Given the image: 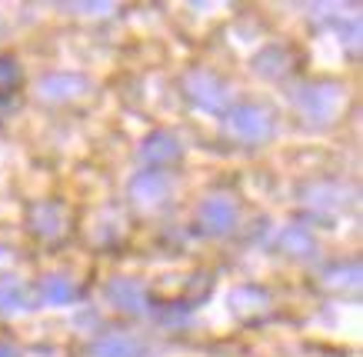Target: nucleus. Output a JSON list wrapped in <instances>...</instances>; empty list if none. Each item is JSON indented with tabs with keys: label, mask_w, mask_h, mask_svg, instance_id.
Segmentation results:
<instances>
[{
	"label": "nucleus",
	"mask_w": 363,
	"mask_h": 357,
	"mask_svg": "<svg viewBox=\"0 0 363 357\" xmlns=\"http://www.w3.org/2000/svg\"><path fill=\"white\" fill-rule=\"evenodd\" d=\"M40 301L54 304V307L74 304L77 301V284H74V280H67V278H60V274H50V278H44V284H40Z\"/></svg>",
	"instance_id": "nucleus-10"
},
{
	"label": "nucleus",
	"mask_w": 363,
	"mask_h": 357,
	"mask_svg": "<svg viewBox=\"0 0 363 357\" xmlns=\"http://www.w3.org/2000/svg\"><path fill=\"white\" fill-rule=\"evenodd\" d=\"M23 307H30V290L23 284L21 278H0V311H23Z\"/></svg>",
	"instance_id": "nucleus-12"
},
{
	"label": "nucleus",
	"mask_w": 363,
	"mask_h": 357,
	"mask_svg": "<svg viewBox=\"0 0 363 357\" xmlns=\"http://www.w3.org/2000/svg\"><path fill=\"white\" fill-rule=\"evenodd\" d=\"M184 90H187L190 101L207 114H220L227 107V87L210 70H190L184 77Z\"/></svg>",
	"instance_id": "nucleus-3"
},
{
	"label": "nucleus",
	"mask_w": 363,
	"mask_h": 357,
	"mask_svg": "<svg viewBox=\"0 0 363 357\" xmlns=\"http://www.w3.org/2000/svg\"><path fill=\"white\" fill-rule=\"evenodd\" d=\"M227 127L233 137H240L247 144H260L267 137H274V114L267 107H257V104H240L230 111Z\"/></svg>",
	"instance_id": "nucleus-1"
},
{
	"label": "nucleus",
	"mask_w": 363,
	"mask_h": 357,
	"mask_svg": "<svg viewBox=\"0 0 363 357\" xmlns=\"http://www.w3.org/2000/svg\"><path fill=\"white\" fill-rule=\"evenodd\" d=\"M280 247H284L286 254H294V257H307L310 251H313V237H310L307 227L290 224L284 234H280Z\"/></svg>",
	"instance_id": "nucleus-13"
},
{
	"label": "nucleus",
	"mask_w": 363,
	"mask_h": 357,
	"mask_svg": "<svg viewBox=\"0 0 363 357\" xmlns=\"http://www.w3.org/2000/svg\"><path fill=\"white\" fill-rule=\"evenodd\" d=\"M130 197L140 207H160L170 197V180L160 170H143L130 180Z\"/></svg>",
	"instance_id": "nucleus-7"
},
{
	"label": "nucleus",
	"mask_w": 363,
	"mask_h": 357,
	"mask_svg": "<svg viewBox=\"0 0 363 357\" xmlns=\"http://www.w3.org/2000/svg\"><path fill=\"white\" fill-rule=\"evenodd\" d=\"M140 157L147 160V164H154V167H164V164H170V160H177V157H180V144H177L170 134L157 131V134L143 137Z\"/></svg>",
	"instance_id": "nucleus-8"
},
{
	"label": "nucleus",
	"mask_w": 363,
	"mask_h": 357,
	"mask_svg": "<svg viewBox=\"0 0 363 357\" xmlns=\"http://www.w3.org/2000/svg\"><path fill=\"white\" fill-rule=\"evenodd\" d=\"M30 227L40 237H60L64 231V214L57 204H37L30 211Z\"/></svg>",
	"instance_id": "nucleus-11"
},
{
	"label": "nucleus",
	"mask_w": 363,
	"mask_h": 357,
	"mask_svg": "<svg viewBox=\"0 0 363 357\" xmlns=\"http://www.w3.org/2000/svg\"><path fill=\"white\" fill-rule=\"evenodd\" d=\"M17 84H21V67L11 57H0V97H7Z\"/></svg>",
	"instance_id": "nucleus-14"
},
{
	"label": "nucleus",
	"mask_w": 363,
	"mask_h": 357,
	"mask_svg": "<svg viewBox=\"0 0 363 357\" xmlns=\"http://www.w3.org/2000/svg\"><path fill=\"white\" fill-rule=\"evenodd\" d=\"M87 87H90L87 77H80V74H47V77H40V84H37V97H40V101H50V104H60V101L80 97Z\"/></svg>",
	"instance_id": "nucleus-5"
},
{
	"label": "nucleus",
	"mask_w": 363,
	"mask_h": 357,
	"mask_svg": "<svg viewBox=\"0 0 363 357\" xmlns=\"http://www.w3.org/2000/svg\"><path fill=\"white\" fill-rule=\"evenodd\" d=\"M0 357H23V354H21V351H17L13 344H7V341H0Z\"/></svg>",
	"instance_id": "nucleus-15"
},
{
	"label": "nucleus",
	"mask_w": 363,
	"mask_h": 357,
	"mask_svg": "<svg viewBox=\"0 0 363 357\" xmlns=\"http://www.w3.org/2000/svg\"><path fill=\"white\" fill-rule=\"evenodd\" d=\"M294 104L300 107L303 117L310 121H330L333 114L340 111L343 104V90L337 84H310V87H300Z\"/></svg>",
	"instance_id": "nucleus-2"
},
{
	"label": "nucleus",
	"mask_w": 363,
	"mask_h": 357,
	"mask_svg": "<svg viewBox=\"0 0 363 357\" xmlns=\"http://www.w3.org/2000/svg\"><path fill=\"white\" fill-rule=\"evenodd\" d=\"M143 347L133 334H123V331H113V334H104L97 344L90 347V357H140Z\"/></svg>",
	"instance_id": "nucleus-9"
},
{
	"label": "nucleus",
	"mask_w": 363,
	"mask_h": 357,
	"mask_svg": "<svg viewBox=\"0 0 363 357\" xmlns=\"http://www.w3.org/2000/svg\"><path fill=\"white\" fill-rule=\"evenodd\" d=\"M107 301L123 314H143L147 311V287L133 278H113L107 284Z\"/></svg>",
	"instance_id": "nucleus-6"
},
{
	"label": "nucleus",
	"mask_w": 363,
	"mask_h": 357,
	"mask_svg": "<svg viewBox=\"0 0 363 357\" xmlns=\"http://www.w3.org/2000/svg\"><path fill=\"white\" fill-rule=\"evenodd\" d=\"M197 224L207 237H223L233 231L237 224V204L227 194H213L197 207Z\"/></svg>",
	"instance_id": "nucleus-4"
}]
</instances>
